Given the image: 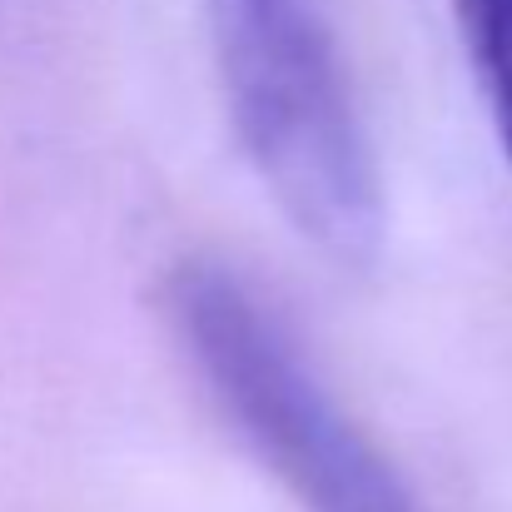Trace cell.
I'll return each instance as SVG.
<instances>
[{"label": "cell", "instance_id": "6da1fadb", "mask_svg": "<svg viewBox=\"0 0 512 512\" xmlns=\"http://www.w3.org/2000/svg\"><path fill=\"white\" fill-rule=\"evenodd\" d=\"M234 140L289 229L343 269L383 249V174L324 0H209Z\"/></svg>", "mask_w": 512, "mask_h": 512}, {"label": "cell", "instance_id": "7a4b0ae2", "mask_svg": "<svg viewBox=\"0 0 512 512\" xmlns=\"http://www.w3.org/2000/svg\"><path fill=\"white\" fill-rule=\"evenodd\" d=\"M165 314L219 413L304 512H423L299 334L234 269H174Z\"/></svg>", "mask_w": 512, "mask_h": 512}, {"label": "cell", "instance_id": "3957f363", "mask_svg": "<svg viewBox=\"0 0 512 512\" xmlns=\"http://www.w3.org/2000/svg\"><path fill=\"white\" fill-rule=\"evenodd\" d=\"M458 25L512 165V0H458Z\"/></svg>", "mask_w": 512, "mask_h": 512}]
</instances>
